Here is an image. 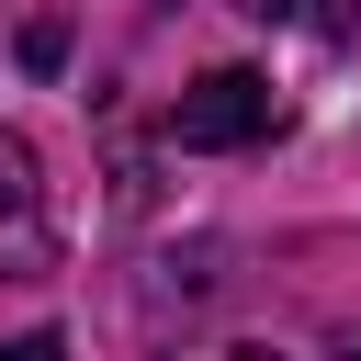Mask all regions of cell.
Returning a JSON list of instances; mask_svg holds the SVG:
<instances>
[{"instance_id": "cell-3", "label": "cell", "mask_w": 361, "mask_h": 361, "mask_svg": "<svg viewBox=\"0 0 361 361\" xmlns=\"http://www.w3.org/2000/svg\"><path fill=\"white\" fill-rule=\"evenodd\" d=\"M259 11H305L316 34H361V0H259Z\"/></svg>"}, {"instance_id": "cell-1", "label": "cell", "mask_w": 361, "mask_h": 361, "mask_svg": "<svg viewBox=\"0 0 361 361\" xmlns=\"http://www.w3.org/2000/svg\"><path fill=\"white\" fill-rule=\"evenodd\" d=\"M271 124H282V102H271L259 68H203L169 102V147H259Z\"/></svg>"}, {"instance_id": "cell-2", "label": "cell", "mask_w": 361, "mask_h": 361, "mask_svg": "<svg viewBox=\"0 0 361 361\" xmlns=\"http://www.w3.org/2000/svg\"><path fill=\"white\" fill-rule=\"evenodd\" d=\"M56 259V237H45V169H34V147L0 124V282H34Z\"/></svg>"}]
</instances>
